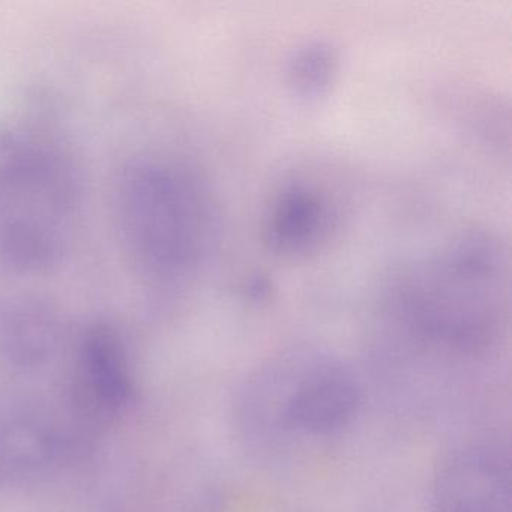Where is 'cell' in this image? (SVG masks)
<instances>
[{
  "instance_id": "1",
  "label": "cell",
  "mask_w": 512,
  "mask_h": 512,
  "mask_svg": "<svg viewBox=\"0 0 512 512\" xmlns=\"http://www.w3.org/2000/svg\"><path fill=\"white\" fill-rule=\"evenodd\" d=\"M275 427L310 437H328L352 424L362 403L355 376L332 361L311 362L284 373L272 385Z\"/></svg>"
},
{
  "instance_id": "2",
  "label": "cell",
  "mask_w": 512,
  "mask_h": 512,
  "mask_svg": "<svg viewBox=\"0 0 512 512\" xmlns=\"http://www.w3.org/2000/svg\"><path fill=\"white\" fill-rule=\"evenodd\" d=\"M431 505L433 512H512L508 467L485 449L457 452L437 473Z\"/></svg>"
},
{
  "instance_id": "3",
  "label": "cell",
  "mask_w": 512,
  "mask_h": 512,
  "mask_svg": "<svg viewBox=\"0 0 512 512\" xmlns=\"http://www.w3.org/2000/svg\"><path fill=\"white\" fill-rule=\"evenodd\" d=\"M77 380L89 409L116 412L130 401L133 377L127 353L116 337L98 331L83 343Z\"/></svg>"
}]
</instances>
